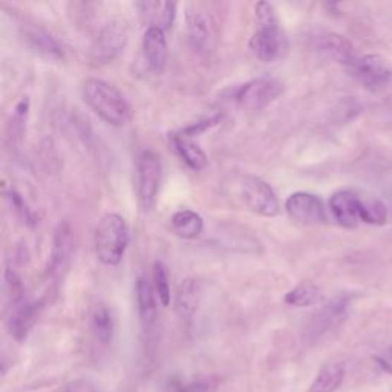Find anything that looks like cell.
<instances>
[{
    "label": "cell",
    "mask_w": 392,
    "mask_h": 392,
    "mask_svg": "<svg viewBox=\"0 0 392 392\" xmlns=\"http://www.w3.org/2000/svg\"><path fill=\"white\" fill-rule=\"evenodd\" d=\"M354 74L359 82L369 91H380L392 82V71L379 56H365L357 59L354 66Z\"/></svg>",
    "instance_id": "12"
},
{
    "label": "cell",
    "mask_w": 392,
    "mask_h": 392,
    "mask_svg": "<svg viewBox=\"0 0 392 392\" xmlns=\"http://www.w3.org/2000/svg\"><path fill=\"white\" fill-rule=\"evenodd\" d=\"M185 30L189 44L195 52H204L210 40V28L206 16L201 11L189 8L185 14Z\"/></svg>",
    "instance_id": "21"
},
{
    "label": "cell",
    "mask_w": 392,
    "mask_h": 392,
    "mask_svg": "<svg viewBox=\"0 0 392 392\" xmlns=\"http://www.w3.org/2000/svg\"><path fill=\"white\" fill-rule=\"evenodd\" d=\"M137 195L141 207L150 210L154 207L163 178V163L157 152L150 149L142 150L137 158Z\"/></svg>",
    "instance_id": "6"
},
{
    "label": "cell",
    "mask_w": 392,
    "mask_h": 392,
    "mask_svg": "<svg viewBox=\"0 0 392 392\" xmlns=\"http://www.w3.org/2000/svg\"><path fill=\"white\" fill-rule=\"evenodd\" d=\"M154 290L157 293L158 300L161 302L163 307L171 305L172 293H171V283H169V273L163 262L154 264Z\"/></svg>",
    "instance_id": "27"
},
{
    "label": "cell",
    "mask_w": 392,
    "mask_h": 392,
    "mask_svg": "<svg viewBox=\"0 0 392 392\" xmlns=\"http://www.w3.org/2000/svg\"><path fill=\"white\" fill-rule=\"evenodd\" d=\"M198 302H200V288L198 283L193 279H185L181 282L180 288L176 293L175 299V310L178 316L184 320H190L196 310H198Z\"/></svg>",
    "instance_id": "23"
},
{
    "label": "cell",
    "mask_w": 392,
    "mask_h": 392,
    "mask_svg": "<svg viewBox=\"0 0 392 392\" xmlns=\"http://www.w3.org/2000/svg\"><path fill=\"white\" fill-rule=\"evenodd\" d=\"M285 212L298 224L319 226L326 221L322 200L308 192H296L285 201Z\"/></svg>",
    "instance_id": "9"
},
{
    "label": "cell",
    "mask_w": 392,
    "mask_h": 392,
    "mask_svg": "<svg viewBox=\"0 0 392 392\" xmlns=\"http://www.w3.org/2000/svg\"><path fill=\"white\" fill-rule=\"evenodd\" d=\"M83 98L95 115L114 128H121L130 121L132 111L126 97L114 85L102 78L86 80L83 85Z\"/></svg>",
    "instance_id": "1"
},
{
    "label": "cell",
    "mask_w": 392,
    "mask_h": 392,
    "mask_svg": "<svg viewBox=\"0 0 392 392\" xmlns=\"http://www.w3.org/2000/svg\"><path fill=\"white\" fill-rule=\"evenodd\" d=\"M129 227L118 213L104 215L95 227L94 247L95 256L106 267L118 265L129 245Z\"/></svg>",
    "instance_id": "3"
},
{
    "label": "cell",
    "mask_w": 392,
    "mask_h": 392,
    "mask_svg": "<svg viewBox=\"0 0 392 392\" xmlns=\"http://www.w3.org/2000/svg\"><path fill=\"white\" fill-rule=\"evenodd\" d=\"M92 334L102 345H109L115 336V316L112 308L104 302H97L89 313Z\"/></svg>",
    "instance_id": "18"
},
{
    "label": "cell",
    "mask_w": 392,
    "mask_h": 392,
    "mask_svg": "<svg viewBox=\"0 0 392 392\" xmlns=\"http://www.w3.org/2000/svg\"><path fill=\"white\" fill-rule=\"evenodd\" d=\"M362 221L367 224L381 226L386 221V207L379 200H363Z\"/></svg>",
    "instance_id": "28"
},
{
    "label": "cell",
    "mask_w": 392,
    "mask_h": 392,
    "mask_svg": "<svg viewBox=\"0 0 392 392\" xmlns=\"http://www.w3.org/2000/svg\"><path fill=\"white\" fill-rule=\"evenodd\" d=\"M23 39L28 48L37 54L39 57L48 61H60L63 60L65 52L59 40L40 26H25Z\"/></svg>",
    "instance_id": "15"
},
{
    "label": "cell",
    "mask_w": 392,
    "mask_h": 392,
    "mask_svg": "<svg viewBox=\"0 0 392 392\" xmlns=\"http://www.w3.org/2000/svg\"><path fill=\"white\" fill-rule=\"evenodd\" d=\"M5 288L10 298L6 328L14 341L22 342L28 337L35 317H37V305L25 296L20 278L10 269L5 271Z\"/></svg>",
    "instance_id": "4"
},
{
    "label": "cell",
    "mask_w": 392,
    "mask_h": 392,
    "mask_svg": "<svg viewBox=\"0 0 392 392\" xmlns=\"http://www.w3.org/2000/svg\"><path fill=\"white\" fill-rule=\"evenodd\" d=\"M322 299H324V294L317 285L304 282L296 285V287L285 294L283 302L290 307L304 308V307L317 305L319 302H322Z\"/></svg>",
    "instance_id": "25"
},
{
    "label": "cell",
    "mask_w": 392,
    "mask_h": 392,
    "mask_svg": "<svg viewBox=\"0 0 392 392\" xmlns=\"http://www.w3.org/2000/svg\"><path fill=\"white\" fill-rule=\"evenodd\" d=\"M283 94V83L279 78L262 75L239 86L235 92V100L240 108L250 112H259L274 103Z\"/></svg>",
    "instance_id": "7"
},
{
    "label": "cell",
    "mask_w": 392,
    "mask_h": 392,
    "mask_svg": "<svg viewBox=\"0 0 392 392\" xmlns=\"http://www.w3.org/2000/svg\"><path fill=\"white\" fill-rule=\"evenodd\" d=\"M346 376L343 362H329L319 371L310 392H336Z\"/></svg>",
    "instance_id": "22"
},
{
    "label": "cell",
    "mask_w": 392,
    "mask_h": 392,
    "mask_svg": "<svg viewBox=\"0 0 392 392\" xmlns=\"http://www.w3.org/2000/svg\"><path fill=\"white\" fill-rule=\"evenodd\" d=\"M329 209L338 224L353 228L362 221L363 200L353 190H341L331 196Z\"/></svg>",
    "instance_id": "13"
},
{
    "label": "cell",
    "mask_w": 392,
    "mask_h": 392,
    "mask_svg": "<svg viewBox=\"0 0 392 392\" xmlns=\"http://www.w3.org/2000/svg\"><path fill=\"white\" fill-rule=\"evenodd\" d=\"M74 252V233L69 222H60L52 235L51 256L48 264V274L59 279L66 271L71 256Z\"/></svg>",
    "instance_id": "10"
},
{
    "label": "cell",
    "mask_w": 392,
    "mask_h": 392,
    "mask_svg": "<svg viewBox=\"0 0 392 392\" xmlns=\"http://www.w3.org/2000/svg\"><path fill=\"white\" fill-rule=\"evenodd\" d=\"M57 392H98V391L91 380L78 379L66 383V385L63 388H60Z\"/></svg>",
    "instance_id": "31"
},
{
    "label": "cell",
    "mask_w": 392,
    "mask_h": 392,
    "mask_svg": "<svg viewBox=\"0 0 392 392\" xmlns=\"http://www.w3.org/2000/svg\"><path fill=\"white\" fill-rule=\"evenodd\" d=\"M137 307L140 320L145 328H152L157 322L158 310H157V293L154 290V285L149 282L147 278L141 276L137 281Z\"/></svg>",
    "instance_id": "19"
},
{
    "label": "cell",
    "mask_w": 392,
    "mask_h": 392,
    "mask_svg": "<svg viewBox=\"0 0 392 392\" xmlns=\"http://www.w3.org/2000/svg\"><path fill=\"white\" fill-rule=\"evenodd\" d=\"M28 115H30V98L23 97L22 100L17 103L16 109L11 115V121L8 124V140H10L11 146L14 147H17L22 142V138L26 132Z\"/></svg>",
    "instance_id": "26"
},
{
    "label": "cell",
    "mask_w": 392,
    "mask_h": 392,
    "mask_svg": "<svg viewBox=\"0 0 392 392\" xmlns=\"http://www.w3.org/2000/svg\"><path fill=\"white\" fill-rule=\"evenodd\" d=\"M219 120H221L219 115H216V117L207 118V120H202V121H200V123L192 124V126H189V128L183 129V130H181V133H183V135H185V137H190V138H193V137H196V135H200L201 132L207 130V129H209V128H212V126H215V124H218V121H219Z\"/></svg>",
    "instance_id": "30"
},
{
    "label": "cell",
    "mask_w": 392,
    "mask_h": 392,
    "mask_svg": "<svg viewBox=\"0 0 392 392\" xmlns=\"http://www.w3.org/2000/svg\"><path fill=\"white\" fill-rule=\"evenodd\" d=\"M129 42V25L121 17H114L98 31L91 47V60L94 65L103 66L117 60Z\"/></svg>",
    "instance_id": "5"
},
{
    "label": "cell",
    "mask_w": 392,
    "mask_h": 392,
    "mask_svg": "<svg viewBox=\"0 0 392 392\" xmlns=\"http://www.w3.org/2000/svg\"><path fill=\"white\" fill-rule=\"evenodd\" d=\"M142 56L150 71H154L155 74L163 73L169 57L166 31L155 28V26L146 28L142 35Z\"/></svg>",
    "instance_id": "14"
},
{
    "label": "cell",
    "mask_w": 392,
    "mask_h": 392,
    "mask_svg": "<svg viewBox=\"0 0 392 392\" xmlns=\"http://www.w3.org/2000/svg\"><path fill=\"white\" fill-rule=\"evenodd\" d=\"M311 43H313V48L319 54H322L324 57L333 61H337V63L353 68L355 61H357L351 42L346 40L341 34H336L331 31H319L313 34Z\"/></svg>",
    "instance_id": "11"
},
{
    "label": "cell",
    "mask_w": 392,
    "mask_h": 392,
    "mask_svg": "<svg viewBox=\"0 0 392 392\" xmlns=\"http://www.w3.org/2000/svg\"><path fill=\"white\" fill-rule=\"evenodd\" d=\"M346 307H348V298L338 296L334 298L331 302L316 313V316L311 319L308 326V336L317 338L324 333L329 331L333 326H336L345 316Z\"/></svg>",
    "instance_id": "16"
},
{
    "label": "cell",
    "mask_w": 392,
    "mask_h": 392,
    "mask_svg": "<svg viewBox=\"0 0 392 392\" xmlns=\"http://www.w3.org/2000/svg\"><path fill=\"white\" fill-rule=\"evenodd\" d=\"M171 146L180 157L183 161L189 166L192 171L200 172L207 166V155L204 150L200 147V145L190 138L185 137L183 133H173L171 135Z\"/></svg>",
    "instance_id": "20"
},
{
    "label": "cell",
    "mask_w": 392,
    "mask_h": 392,
    "mask_svg": "<svg viewBox=\"0 0 392 392\" xmlns=\"http://www.w3.org/2000/svg\"><path fill=\"white\" fill-rule=\"evenodd\" d=\"M255 17L256 31L250 39V51L257 60L271 63L282 57L285 49V35L279 16L271 4L259 2L255 6Z\"/></svg>",
    "instance_id": "2"
},
{
    "label": "cell",
    "mask_w": 392,
    "mask_h": 392,
    "mask_svg": "<svg viewBox=\"0 0 392 392\" xmlns=\"http://www.w3.org/2000/svg\"><path fill=\"white\" fill-rule=\"evenodd\" d=\"M6 198L10 200L11 206L14 207L16 213L19 215L25 222H34V216H32V212L26 206V202L23 201L22 196L17 193L16 190H10L6 193Z\"/></svg>",
    "instance_id": "29"
},
{
    "label": "cell",
    "mask_w": 392,
    "mask_h": 392,
    "mask_svg": "<svg viewBox=\"0 0 392 392\" xmlns=\"http://www.w3.org/2000/svg\"><path fill=\"white\" fill-rule=\"evenodd\" d=\"M240 198L248 210L259 216L274 218L281 213V204L273 187L259 176H244L243 183H240Z\"/></svg>",
    "instance_id": "8"
},
{
    "label": "cell",
    "mask_w": 392,
    "mask_h": 392,
    "mask_svg": "<svg viewBox=\"0 0 392 392\" xmlns=\"http://www.w3.org/2000/svg\"><path fill=\"white\" fill-rule=\"evenodd\" d=\"M142 20L149 26H155L163 31H169L173 26L176 17L175 2H140L137 4Z\"/></svg>",
    "instance_id": "17"
},
{
    "label": "cell",
    "mask_w": 392,
    "mask_h": 392,
    "mask_svg": "<svg viewBox=\"0 0 392 392\" xmlns=\"http://www.w3.org/2000/svg\"><path fill=\"white\" fill-rule=\"evenodd\" d=\"M173 233L183 239H195L198 238L204 230V219L190 209H183L176 212L171 219Z\"/></svg>",
    "instance_id": "24"
}]
</instances>
